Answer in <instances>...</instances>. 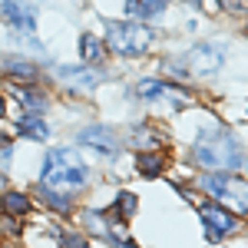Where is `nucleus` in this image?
Masks as SVG:
<instances>
[{
    "mask_svg": "<svg viewBox=\"0 0 248 248\" xmlns=\"http://www.w3.org/2000/svg\"><path fill=\"white\" fill-rule=\"evenodd\" d=\"M195 162L205 166L212 172H235V169H245L248 166V155L245 149L238 146V139L225 129H205V133L195 139Z\"/></svg>",
    "mask_w": 248,
    "mask_h": 248,
    "instance_id": "f257e3e1",
    "label": "nucleus"
},
{
    "mask_svg": "<svg viewBox=\"0 0 248 248\" xmlns=\"http://www.w3.org/2000/svg\"><path fill=\"white\" fill-rule=\"evenodd\" d=\"M43 186L46 189H79L86 182V166L70 149H50L43 159Z\"/></svg>",
    "mask_w": 248,
    "mask_h": 248,
    "instance_id": "f03ea898",
    "label": "nucleus"
},
{
    "mask_svg": "<svg viewBox=\"0 0 248 248\" xmlns=\"http://www.w3.org/2000/svg\"><path fill=\"white\" fill-rule=\"evenodd\" d=\"M199 186L209 192L212 199H218L222 205L235 209L238 215H248V182L232 179L229 172H212V175H202Z\"/></svg>",
    "mask_w": 248,
    "mask_h": 248,
    "instance_id": "7ed1b4c3",
    "label": "nucleus"
},
{
    "mask_svg": "<svg viewBox=\"0 0 248 248\" xmlns=\"http://www.w3.org/2000/svg\"><path fill=\"white\" fill-rule=\"evenodd\" d=\"M106 40H109V50L119 57H142L153 43V30L149 27H139V23H109L106 27Z\"/></svg>",
    "mask_w": 248,
    "mask_h": 248,
    "instance_id": "20e7f679",
    "label": "nucleus"
},
{
    "mask_svg": "<svg viewBox=\"0 0 248 248\" xmlns=\"http://www.w3.org/2000/svg\"><path fill=\"white\" fill-rule=\"evenodd\" d=\"M222 63H225V46L222 43H199V46H192V53H189V70L199 73V77L218 73Z\"/></svg>",
    "mask_w": 248,
    "mask_h": 248,
    "instance_id": "39448f33",
    "label": "nucleus"
},
{
    "mask_svg": "<svg viewBox=\"0 0 248 248\" xmlns=\"http://www.w3.org/2000/svg\"><path fill=\"white\" fill-rule=\"evenodd\" d=\"M79 142L86 146V149H93V153L106 155V159H113L119 153V139H116L109 129H103V126H90V129H83L79 133Z\"/></svg>",
    "mask_w": 248,
    "mask_h": 248,
    "instance_id": "423d86ee",
    "label": "nucleus"
},
{
    "mask_svg": "<svg viewBox=\"0 0 248 248\" xmlns=\"http://www.w3.org/2000/svg\"><path fill=\"white\" fill-rule=\"evenodd\" d=\"M199 218L209 225V232H205V235H209V242H218L225 232L235 229V218H232L222 205H199Z\"/></svg>",
    "mask_w": 248,
    "mask_h": 248,
    "instance_id": "0eeeda50",
    "label": "nucleus"
},
{
    "mask_svg": "<svg viewBox=\"0 0 248 248\" xmlns=\"http://www.w3.org/2000/svg\"><path fill=\"white\" fill-rule=\"evenodd\" d=\"M0 17L7 20L10 27H20V30H33V27H37L33 7H23V3H14V0H7V3L0 7Z\"/></svg>",
    "mask_w": 248,
    "mask_h": 248,
    "instance_id": "6e6552de",
    "label": "nucleus"
},
{
    "mask_svg": "<svg viewBox=\"0 0 248 248\" xmlns=\"http://www.w3.org/2000/svg\"><path fill=\"white\" fill-rule=\"evenodd\" d=\"M166 7H169V0H129L126 3V10L133 17H159Z\"/></svg>",
    "mask_w": 248,
    "mask_h": 248,
    "instance_id": "1a4fd4ad",
    "label": "nucleus"
},
{
    "mask_svg": "<svg viewBox=\"0 0 248 248\" xmlns=\"http://www.w3.org/2000/svg\"><path fill=\"white\" fill-rule=\"evenodd\" d=\"M0 66H3V73H10V77H20V79H37V66L33 63H23V60H0Z\"/></svg>",
    "mask_w": 248,
    "mask_h": 248,
    "instance_id": "9d476101",
    "label": "nucleus"
},
{
    "mask_svg": "<svg viewBox=\"0 0 248 248\" xmlns=\"http://www.w3.org/2000/svg\"><path fill=\"white\" fill-rule=\"evenodd\" d=\"M3 212L7 215H27L30 212V199L27 195H17V192H7L3 195Z\"/></svg>",
    "mask_w": 248,
    "mask_h": 248,
    "instance_id": "9b49d317",
    "label": "nucleus"
},
{
    "mask_svg": "<svg viewBox=\"0 0 248 248\" xmlns=\"http://www.w3.org/2000/svg\"><path fill=\"white\" fill-rule=\"evenodd\" d=\"M60 77H66V83L83 86V90L96 86V77H93V73H86V70H70V66H63V70H60Z\"/></svg>",
    "mask_w": 248,
    "mask_h": 248,
    "instance_id": "f8f14e48",
    "label": "nucleus"
},
{
    "mask_svg": "<svg viewBox=\"0 0 248 248\" xmlns=\"http://www.w3.org/2000/svg\"><path fill=\"white\" fill-rule=\"evenodd\" d=\"M79 50H83V60H86V63H93V60L103 57V43H99L93 33H83V40H79Z\"/></svg>",
    "mask_w": 248,
    "mask_h": 248,
    "instance_id": "ddd939ff",
    "label": "nucleus"
},
{
    "mask_svg": "<svg viewBox=\"0 0 248 248\" xmlns=\"http://www.w3.org/2000/svg\"><path fill=\"white\" fill-rule=\"evenodd\" d=\"M14 96H17L20 103H27V109H30V113H40V109H46V99H43L40 93H27V90H17V86H14Z\"/></svg>",
    "mask_w": 248,
    "mask_h": 248,
    "instance_id": "4468645a",
    "label": "nucleus"
},
{
    "mask_svg": "<svg viewBox=\"0 0 248 248\" xmlns=\"http://www.w3.org/2000/svg\"><path fill=\"white\" fill-rule=\"evenodd\" d=\"M20 133L30 136V139H46L50 129H46V123H40V119H23V123H20Z\"/></svg>",
    "mask_w": 248,
    "mask_h": 248,
    "instance_id": "2eb2a0df",
    "label": "nucleus"
},
{
    "mask_svg": "<svg viewBox=\"0 0 248 248\" xmlns=\"http://www.w3.org/2000/svg\"><path fill=\"white\" fill-rule=\"evenodd\" d=\"M139 172H142V175H159V172H162V159L155 153H142L139 155Z\"/></svg>",
    "mask_w": 248,
    "mask_h": 248,
    "instance_id": "dca6fc26",
    "label": "nucleus"
},
{
    "mask_svg": "<svg viewBox=\"0 0 248 248\" xmlns=\"http://www.w3.org/2000/svg\"><path fill=\"white\" fill-rule=\"evenodd\" d=\"M63 248H90L79 235H63Z\"/></svg>",
    "mask_w": 248,
    "mask_h": 248,
    "instance_id": "f3484780",
    "label": "nucleus"
},
{
    "mask_svg": "<svg viewBox=\"0 0 248 248\" xmlns=\"http://www.w3.org/2000/svg\"><path fill=\"white\" fill-rule=\"evenodd\" d=\"M222 7H229V10H248V0H222Z\"/></svg>",
    "mask_w": 248,
    "mask_h": 248,
    "instance_id": "a211bd4d",
    "label": "nucleus"
},
{
    "mask_svg": "<svg viewBox=\"0 0 248 248\" xmlns=\"http://www.w3.org/2000/svg\"><path fill=\"white\" fill-rule=\"evenodd\" d=\"M119 205H126V209L133 212L136 209V199H133V195H119Z\"/></svg>",
    "mask_w": 248,
    "mask_h": 248,
    "instance_id": "6ab92c4d",
    "label": "nucleus"
},
{
    "mask_svg": "<svg viewBox=\"0 0 248 248\" xmlns=\"http://www.w3.org/2000/svg\"><path fill=\"white\" fill-rule=\"evenodd\" d=\"M0 116H3V99H0Z\"/></svg>",
    "mask_w": 248,
    "mask_h": 248,
    "instance_id": "aec40b11",
    "label": "nucleus"
},
{
    "mask_svg": "<svg viewBox=\"0 0 248 248\" xmlns=\"http://www.w3.org/2000/svg\"><path fill=\"white\" fill-rule=\"evenodd\" d=\"M189 3H202V0H189Z\"/></svg>",
    "mask_w": 248,
    "mask_h": 248,
    "instance_id": "412c9836",
    "label": "nucleus"
},
{
    "mask_svg": "<svg viewBox=\"0 0 248 248\" xmlns=\"http://www.w3.org/2000/svg\"><path fill=\"white\" fill-rule=\"evenodd\" d=\"M0 146H3V136H0Z\"/></svg>",
    "mask_w": 248,
    "mask_h": 248,
    "instance_id": "4be33fe9",
    "label": "nucleus"
}]
</instances>
